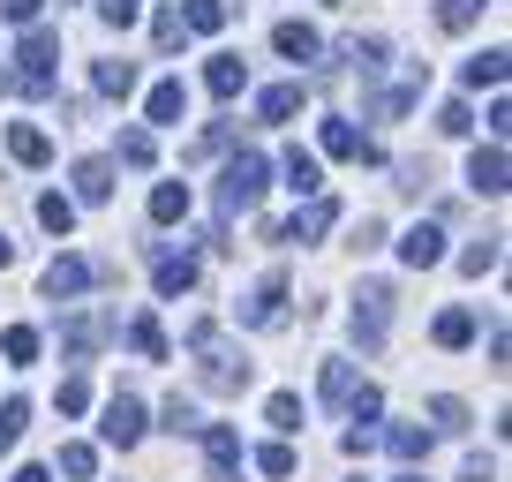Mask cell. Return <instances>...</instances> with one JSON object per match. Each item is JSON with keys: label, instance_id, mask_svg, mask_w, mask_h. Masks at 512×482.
I'll return each instance as SVG.
<instances>
[{"label": "cell", "instance_id": "obj_48", "mask_svg": "<svg viewBox=\"0 0 512 482\" xmlns=\"http://www.w3.org/2000/svg\"><path fill=\"white\" fill-rule=\"evenodd\" d=\"M8 482H53V475H46V467H16Z\"/></svg>", "mask_w": 512, "mask_h": 482}, {"label": "cell", "instance_id": "obj_12", "mask_svg": "<svg viewBox=\"0 0 512 482\" xmlns=\"http://www.w3.org/2000/svg\"><path fill=\"white\" fill-rule=\"evenodd\" d=\"M144 113H151V129H181V113H189V91H181L174 76H166V83H151Z\"/></svg>", "mask_w": 512, "mask_h": 482}, {"label": "cell", "instance_id": "obj_24", "mask_svg": "<svg viewBox=\"0 0 512 482\" xmlns=\"http://www.w3.org/2000/svg\"><path fill=\"white\" fill-rule=\"evenodd\" d=\"M91 91L98 98H128V91H136V61H98L91 68Z\"/></svg>", "mask_w": 512, "mask_h": 482}, {"label": "cell", "instance_id": "obj_46", "mask_svg": "<svg viewBox=\"0 0 512 482\" xmlns=\"http://www.w3.org/2000/svg\"><path fill=\"white\" fill-rule=\"evenodd\" d=\"M460 482H497V460H490V452H467V467H460Z\"/></svg>", "mask_w": 512, "mask_h": 482}, {"label": "cell", "instance_id": "obj_4", "mask_svg": "<svg viewBox=\"0 0 512 482\" xmlns=\"http://www.w3.org/2000/svg\"><path fill=\"white\" fill-rule=\"evenodd\" d=\"M384 332H392V287H384V279H362V287H354V339H362V347H384Z\"/></svg>", "mask_w": 512, "mask_h": 482}, {"label": "cell", "instance_id": "obj_30", "mask_svg": "<svg viewBox=\"0 0 512 482\" xmlns=\"http://www.w3.org/2000/svg\"><path fill=\"white\" fill-rule=\"evenodd\" d=\"M339 53H347V61L362 68V76H377V68L392 61V46H384V38H362V31H354V38H347V46H339Z\"/></svg>", "mask_w": 512, "mask_h": 482}, {"label": "cell", "instance_id": "obj_50", "mask_svg": "<svg viewBox=\"0 0 512 482\" xmlns=\"http://www.w3.org/2000/svg\"><path fill=\"white\" fill-rule=\"evenodd\" d=\"M400 482H422V475H400Z\"/></svg>", "mask_w": 512, "mask_h": 482}, {"label": "cell", "instance_id": "obj_14", "mask_svg": "<svg viewBox=\"0 0 512 482\" xmlns=\"http://www.w3.org/2000/svg\"><path fill=\"white\" fill-rule=\"evenodd\" d=\"M279 174H287V189H294V196H324V166H317V151L294 144L287 159H279Z\"/></svg>", "mask_w": 512, "mask_h": 482}, {"label": "cell", "instance_id": "obj_25", "mask_svg": "<svg viewBox=\"0 0 512 482\" xmlns=\"http://www.w3.org/2000/svg\"><path fill=\"white\" fill-rule=\"evenodd\" d=\"M384 445L400 452V460H430V445H437V430H422V422H400V430H384Z\"/></svg>", "mask_w": 512, "mask_h": 482}, {"label": "cell", "instance_id": "obj_23", "mask_svg": "<svg viewBox=\"0 0 512 482\" xmlns=\"http://www.w3.org/2000/svg\"><path fill=\"white\" fill-rule=\"evenodd\" d=\"M272 46L287 53V61H317V53H324V38L309 31V23H279V31H272Z\"/></svg>", "mask_w": 512, "mask_h": 482}, {"label": "cell", "instance_id": "obj_31", "mask_svg": "<svg viewBox=\"0 0 512 482\" xmlns=\"http://www.w3.org/2000/svg\"><path fill=\"white\" fill-rule=\"evenodd\" d=\"M497 264H505V241H497V234H490V241H475V249H460V272H467V279L497 272Z\"/></svg>", "mask_w": 512, "mask_h": 482}, {"label": "cell", "instance_id": "obj_18", "mask_svg": "<svg viewBox=\"0 0 512 482\" xmlns=\"http://www.w3.org/2000/svg\"><path fill=\"white\" fill-rule=\"evenodd\" d=\"M76 204H106L113 196V159H76Z\"/></svg>", "mask_w": 512, "mask_h": 482}, {"label": "cell", "instance_id": "obj_41", "mask_svg": "<svg viewBox=\"0 0 512 482\" xmlns=\"http://www.w3.org/2000/svg\"><path fill=\"white\" fill-rule=\"evenodd\" d=\"M91 467H98L91 445H61V475H68V482H91Z\"/></svg>", "mask_w": 512, "mask_h": 482}, {"label": "cell", "instance_id": "obj_33", "mask_svg": "<svg viewBox=\"0 0 512 482\" xmlns=\"http://www.w3.org/2000/svg\"><path fill=\"white\" fill-rule=\"evenodd\" d=\"M159 415H166V430H174V437H196V430H204V415H196V400H189V392H174V400H166Z\"/></svg>", "mask_w": 512, "mask_h": 482}, {"label": "cell", "instance_id": "obj_7", "mask_svg": "<svg viewBox=\"0 0 512 482\" xmlns=\"http://www.w3.org/2000/svg\"><path fill=\"white\" fill-rule=\"evenodd\" d=\"M91 279H98V264H83V257H53L38 287H46V302H76V294L91 287Z\"/></svg>", "mask_w": 512, "mask_h": 482}, {"label": "cell", "instance_id": "obj_28", "mask_svg": "<svg viewBox=\"0 0 512 482\" xmlns=\"http://www.w3.org/2000/svg\"><path fill=\"white\" fill-rule=\"evenodd\" d=\"M128 347L144 354V362H166V332H159V317H128Z\"/></svg>", "mask_w": 512, "mask_h": 482}, {"label": "cell", "instance_id": "obj_13", "mask_svg": "<svg viewBox=\"0 0 512 482\" xmlns=\"http://www.w3.org/2000/svg\"><path fill=\"white\" fill-rule=\"evenodd\" d=\"M324 151H332V159H377V144H369V136L362 129H354V121H339V113H332V121H324Z\"/></svg>", "mask_w": 512, "mask_h": 482}, {"label": "cell", "instance_id": "obj_32", "mask_svg": "<svg viewBox=\"0 0 512 482\" xmlns=\"http://www.w3.org/2000/svg\"><path fill=\"white\" fill-rule=\"evenodd\" d=\"M430 339L437 347H467V339H475V317H467V309H445V317L430 324Z\"/></svg>", "mask_w": 512, "mask_h": 482}, {"label": "cell", "instance_id": "obj_6", "mask_svg": "<svg viewBox=\"0 0 512 482\" xmlns=\"http://www.w3.org/2000/svg\"><path fill=\"white\" fill-rule=\"evenodd\" d=\"M144 430H151V422H144V400H128V392H113V400H106V422H98V437H106V445H144Z\"/></svg>", "mask_w": 512, "mask_h": 482}, {"label": "cell", "instance_id": "obj_1", "mask_svg": "<svg viewBox=\"0 0 512 482\" xmlns=\"http://www.w3.org/2000/svg\"><path fill=\"white\" fill-rule=\"evenodd\" d=\"M264 189H272V159H264V151H234L226 174H219V219L256 211V204H264Z\"/></svg>", "mask_w": 512, "mask_h": 482}, {"label": "cell", "instance_id": "obj_2", "mask_svg": "<svg viewBox=\"0 0 512 482\" xmlns=\"http://www.w3.org/2000/svg\"><path fill=\"white\" fill-rule=\"evenodd\" d=\"M189 354L204 362V385H211V392H249V362L219 339V324H196V332H189Z\"/></svg>", "mask_w": 512, "mask_h": 482}, {"label": "cell", "instance_id": "obj_43", "mask_svg": "<svg viewBox=\"0 0 512 482\" xmlns=\"http://www.w3.org/2000/svg\"><path fill=\"white\" fill-rule=\"evenodd\" d=\"M256 475L287 482V475H294V452H287V445H264V452H256Z\"/></svg>", "mask_w": 512, "mask_h": 482}, {"label": "cell", "instance_id": "obj_40", "mask_svg": "<svg viewBox=\"0 0 512 482\" xmlns=\"http://www.w3.org/2000/svg\"><path fill=\"white\" fill-rule=\"evenodd\" d=\"M347 392H354V362H324V400L347 407Z\"/></svg>", "mask_w": 512, "mask_h": 482}, {"label": "cell", "instance_id": "obj_21", "mask_svg": "<svg viewBox=\"0 0 512 482\" xmlns=\"http://www.w3.org/2000/svg\"><path fill=\"white\" fill-rule=\"evenodd\" d=\"M226 16H234L226 0H189V8H181V31H189V38H211V31H226Z\"/></svg>", "mask_w": 512, "mask_h": 482}, {"label": "cell", "instance_id": "obj_45", "mask_svg": "<svg viewBox=\"0 0 512 482\" xmlns=\"http://www.w3.org/2000/svg\"><path fill=\"white\" fill-rule=\"evenodd\" d=\"M136 16H144V0H98V23H113V31H128Z\"/></svg>", "mask_w": 512, "mask_h": 482}, {"label": "cell", "instance_id": "obj_5", "mask_svg": "<svg viewBox=\"0 0 512 482\" xmlns=\"http://www.w3.org/2000/svg\"><path fill=\"white\" fill-rule=\"evenodd\" d=\"M234 317L249 324V332H272V324H287V279H279V272H264V279L249 287V302L234 309Z\"/></svg>", "mask_w": 512, "mask_h": 482}, {"label": "cell", "instance_id": "obj_9", "mask_svg": "<svg viewBox=\"0 0 512 482\" xmlns=\"http://www.w3.org/2000/svg\"><path fill=\"white\" fill-rule=\"evenodd\" d=\"M332 219H339V204H332V196H309V204L294 211L287 226H279V241H317V234H332Z\"/></svg>", "mask_w": 512, "mask_h": 482}, {"label": "cell", "instance_id": "obj_39", "mask_svg": "<svg viewBox=\"0 0 512 482\" xmlns=\"http://www.w3.org/2000/svg\"><path fill=\"white\" fill-rule=\"evenodd\" d=\"M23 422H31V400H8V407H0V452H16Z\"/></svg>", "mask_w": 512, "mask_h": 482}, {"label": "cell", "instance_id": "obj_52", "mask_svg": "<svg viewBox=\"0 0 512 482\" xmlns=\"http://www.w3.org/2000/svg\"><path fill=\"white\" fill-rule=\"evenodd\" d=\"M354 482H362V475H354Z\"/></svg>", "mask_w": 512, "mask_h": 482}, {"label": "cell", "instance_id": "obj_17", "mask_svg": "<svg viewBox=\"0 0 512 482\" xmlns=\"http://www.w3.org/2000/svg\"><path fill=\"white\" fill-rule=\"evenodd\" d=\"M294 113H302V83H272V91H256V121H272V129H287Z\"/></svg>", "mask_w": 512, "mask_h": 482}, {"label": "cell", "instance_id": "obj_49", "mask_svg": "<svg viewBox=\"0 0 512 482\" xmlns=\"http://www.w3.org/2000/svg\"><path fill=\"white\" fill-rule=\"evenodd\" d=\"M8 264H16V241H8V234H0V272H8Z\"/></svg>", "mask_w": 512, "mask_h": 482}, {"label": "cell", "instance_id": "obj_38", "mask_svg": "<svg viewBox=\"0 0 512 482\" xmlns=\"http://www.w3.org/2000/svg\"><path fill=\"white\" fill-rule=\"evenodd\" d=\"M482 8H490V0H437V23H445V31H467Z\"/></svg>", "mask_w": 512, "mask_h": 482}, {"label": "cell", "instance_id": "obj_35", "mask_svg": "<svg viewBox=\"0 0 512 482\" xmlns=\"http://www.w3.org/2000/svg\"><path fill=\"white\" fill-rule=\"evenodd\" d=\"M430 422H437V430H445V437H460V430H467V400H452V392H437V400H430Z\"/></svg>", "mask_w": 512, "mask_h": 482}, {"label": "cell", "instance_id": "obj_22", "mask_svg": "<svg viewBox=\"0 0 512 482\" xmlns=\"http://www.w3.org/2000/svg\"><path fill=\"white\" fill-rule=\"evenodd\" d=\"M151 219H159V226L189 219V181H159V189H151Z\"/></svg>", "mask_w": 512, "mask_h": 482}, {"label": "cell", "instance_id": "obj_29", "mask_svg": "<svg viewBox=\"0 0 512 482\" xmlns=\"http://www.w3.org/2000/svg\"><path fill=\"white\" fill-rule=\"evenodd\" d=\"M113 159H121V166H136V174H144V166L159 159V144H151V129H121V144H113Z\"/></svg>", "mask_w": 512, "mask_h": 482}, {"label": "cell", "instance_id": "obj_15", "mask_svg": "<svg viewBox=\"0 0 512 482\" xmlns=\"http://www.w3.org/2000/svg\"><path fill=\"white\" fill-rule=\"evenodd\" d=\"M8 159L16 166H53V136L31 129V121H16V129H8Z\"/></svg>", "mask_w": 512, "mask_h": 482}, {"label": "cell", "instance_id": "obj_16", "mask_svg": "<svg viewBox=\"0 0 512 482\" xmlns=\"http://www.w3.org/2000/svg\"><path fill=\"white\" fill-rule=\"evenodd\" d=\"M151 287H159V302H181L196 287V257H159L151 264Z\"/></svg>", "mask_w": 512, "mask_h": 482}, {"label": "cell", "instance_id": "obj_10", "mask_svg": "<svg viewBox=\"0 0 512 482\" xmlns=\"http://www.w3.org/2000/svg\"><path fill=\"white\" fill-rule=\"evenodd\" d=\"M204 460H211V475H219V482L241 475V437L226 430V422H204Z\"/></svg>", "mask_w": 512, "mask_h": 482}, {"label": "cell", "instance_id": "obj_26", "mask_svg": "<svg viewBox=\"0 0 512 482\" xmlns=\"http://www.w3.org/2000/svg\"><path fill=\"white\" fill-rule=\"evenodd\" d=\"M460 83H467V91H497V83H505V53H497V46L475 53V61L460 68Z\"/></svg>", "mask_w": 512, "mask_h": 482}, {"label": "cell", "instance_id": "obj_19", "mask_svg": "<svg viewBox=\"0 0 512 482\" xmlns=\"http://www.w3.org/2000/svg\"><path fill=\"white\" fill-rule=\"evenodd\" d=\"M241 83H249V68H241V53H211V68H204V91H211V98H234Z\"/></svg>", "mask_w": 512, "mask_h": 482}, {"label": "cell", "instance_id": "obj_34", "mask_svg": "<svg viewBox=\"0 0 512 482\" xmlns=\"http://www.w3.org/2000/svg\"><path fill=\"white\" fill-rule=\"evenodd\" d=\"M0 354H8L16 370H23V362H38V332H31V324H8V332H0Z\"/></svg>", "mask_w": 512, "mask_h": 482}, {"label": "cell", "instance_id": "obj_44", "mask_svg": "<svg viewBox=\"0 0 512 482\" xmlns=\"http://www.w3.org/2000/svg\"><path fill=\"white\" fill-rule=\"evenodd\" d=\"M53 407H61V415H83V407H91V385H83V377H61V392H53Z\"/></svg>", "mask_w": 512, "mask_h": 482}, {"label": "cell", "instance_id": "obj_36", "mask_svg": "<svg viewBox=\"0 0 512 482\" xmlns=\"http://www.w3.org/2000/svg\"><path fill=\"white\" fill-rule=\"evenodd\" d=\"M264 422H272V430H302V400H294V392H272V400H264Z\"/></svg>", "mask_w": 512, "mask_h": 482}, {"label": "cell", "instance_id": "obj_3", "mask_svg": "<svg viewBox=\"0 0 512 482\" xmlns=\"http://www.w3.org/2000/svg\"><path fill=\"white\" fill-rule=\"evenodd\" d=\"M16 61H23V91L31 98H46L53 91V61H61V31H23V46H16Z\"/></svg>", "mask_w": 512, "mask_h": 482}, {"label": "cell", "instance_id": "obj_8", "mask_svg": "<svg viewBox=\"0 0 512 482\" xmlns=\"http://www.w3.org/2000/svg\"><path fill=\"white\" fill-rule=\"evenodd\" d=\"M400 264H415V272H430V264H445V226H437V219L407 226V234H400Z\"/></svg>", "mask_w": 512, "mask_h": 482}, {"label": "cell", "instance_id": "obj_37", "mask_svg": "<svg viewBox=\"0 0 512 482\" xmlns=\"http://www.w3.org/2000/svg\"><path fill=\"white\" fill-rule=\"evenodd\" d=\"M151 38H159V53H181V46H189V31H181V8H159Z\"/></svg>", "mask_w": 512, "mask_h": 482}, {"label": "cell", "instance_id": "obj_47", "mask_svg": "<svg viewBox=\"0 0 512 482\" xmlns=\"http://www.w3.org/2000/svg\"><path fill=\"white\" fill-rule=\"evenodd\" d=\"M38 8H46V0H0V16H8V23H38Z\"/></svg>", "mask_w": 512, "mask_h": 482}, {"label": "cell", "instance_id": "obj_42", "mask_svg": "<svg viewBox=\"0 0 512 482\" xmlns=\"http://www.w3.org/2000/svg\"><path fill=\"white\" fill-rule=\"evenodd\" d=\"M437 129H445V136H467V129H475V113H467V98H445V106H437Z\"/></svg>", "mask_w": 512, "mask_h": 482}, {"label": "cell", "instance_id": "obj_20", "mask_svg": "<svg viewBox=\"0 0 512 482\" xmlns=\"http://www.w3.org/2000/svg\"><path fill=\"white\" fill-rule=\"evenodd\" d=\"M106 339H113V317H76L61 332V354H91V347H106Z\"/></svg>", "mask_w": 512, "mask_h": 482}, {"label": "cell", "instance_id": "obj_27", "mask_svg": "<svg viewBox=\"0 0 512 482\" xmlns=\"http://www.w3.org/2000/svg\"><path fill=\"white\" fill-rule=\"evenodd\" d=\"M38 226H46V234H68V226H76V196L46 189V196H38Z\"/></svg>", "mask_w": 512, "mask_h": 482}, {"label": "cell", "instance_id": "obj_11", "mask_svg": "<svg viewBox=\"0 0 512 482\" xmlns=\"http://www.w3.org/2000/svg\"><path fill=\"white\" fill-rule=\"evenodd\" d=\"M467 189L475 196H505V144H482L467 159Z\"/></svg>", "mask_w": 512, "mask_h": 482}, {"label": "cell", "instance_id": "obj_51", "mask_svg": "<svg viewBox=\"0 0 512 482\" xmlns=\"http://www.w3.org/2000/svg\"><path fill=\"white\" fill-rule=\"evenodd\" d=\"M0 91H8V76H0Z\"/></svg>", "mask_w": 512, "mask_h": 482}]
</instances>
